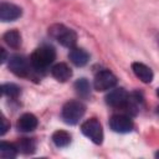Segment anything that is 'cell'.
Instances as JSON below:
<instances>
[{
	"mask_svg": "<svg viewBox=\"0 0 159 159\" xmlns=\"http://www.w3.org/2000/svg\"><path fill=\"white\" fill-rule=\"evenodd\" d=\"M55 57H56V52L52 47L41 46L32 52L30 57V63L32 68H35L36 71H42L55 61Z\"/></svg>",
	"mask_w": 159,
	"mask_h": 159,
	"instance_id": "6da1fadb",
	"label": "cell"
},
{
	"mask_svg": "<svg viewBox=\"0 0 159 159\" xmlns=\"http://www.w3.org/2000/svg\"><path fill=\"white\" fill-rule=\"evenodd\" d=\"M48 32L52 37H55L62 46L68 47V48H73L76 42H77V35L73 30L63 26V25H52L48 29Z\"/></svg>",
	"mask_w": 159,
	"mask_h": 159,
	"instance_id": "7a4b0ae2",
	"label": "cell"
},
{
	"mask_svg": "<svg viewBox=\"0 0 159 159\" xmlns=\"http://www.w3.org/2000/svg\"><path fill=\"white\" fill-rule=\"evenodd\" d=\"M86 107L80 101H70L62 108V119L67 124H76L83 117Z\"/></svg>",
	"mask_w": 159,
	"mask_h": 159,
	"instance_id": "3957f363",
	"label": "cell"
},
{
	"mask_svg": "<svg viewBox=\"0 0 159 159\" xmlns=\"http://www.w3.org/2000/svg\"><path fill=\"white\" fill-rule=\"evenodd\" d=\"M81 130L94 144H101L102 143V140H103V129H102L101 123L96 118H91V119L86 120L84 123H82Z\"/></svg>",
	"mask_w": 159,
	"mask_h": 159,
	"instance_id": "277c9868",
	"label": "cell"
},
{
	"mask_svg": "<svg viewBox=\"0 0 159 159\" xmlns=\"http://www.w3.org/2000/svg\"><path fill=\"white\" fill-rule=\"evenodd\" d=\"M116 84H117V77L111 71H107V70L98 72L94 77V82H93L94 89L101 91V92L112 89Z\"/></svg>",
	"mask_w": 159,
	"mask_h": 159,
	"instance_id": "5b68a950",
	"label": "cell"
},
{
	"mask_svg": "<svg viewBox=\"0 0 159 159\" xmlns=\"http://www.w3.org/2000/svg\"><path fill=\"white\" fill-rule=\"evenodd\" d=\"M9 70L19 76V77H27L30 75V67L31 63L29 65V62L22 57V56H19V55H14L9 58Z\"/></svg>",
	"mask_w": 159,
	"mask_h": 159,
	"instance_id": "8992f818",
	"label": "cell"
},
{
	"mask_svg": "<svg viewBox=\"0 0 159 159\" xmlns=\"http://www.w3.org/2000/svg\"><path fill=\"white\" fill-rule=\"evenodd\" d=\"M128 92L124 91L123 88H114L109 91L106 96V102L111 107L114 108H125L127 102H128Z\"/></svg>",
	"mask_w": 159,
	"mask_h": 159,
	"instance_id": "52a82bcc",
	"label": "cell"
},
{
	"mask_svg": "<svg viewBox=\"0 0 159 159\" xmlns=\"http://www.w3.org/2000/svg\"><path fill=\"white\" fill-rule=\"evenodd\" d=\"M109 127L117 133H128L133 129V122L128 116L116 114L109 119Z\"/></svg>",
	"mask_w": 159,
	"mask_h": 159,
	"instance_id": "ba28073f",
	"label": "cell"
},
{
	"mask_svg": "<svg viewBox=\"0 0 159 159\" xmlns=\"http://www.w3.org/2000/svg\"><path fill=\"white\" fill-rule=\"evenodd\" d=\"M22 11L21 7L10 4V2H2L0 5V20L4 22L7 21H14L16 19H19L21 16Z\"/></svg>",
	"mask_w": 159,
	"mask_h": 159,
	"instance_id": "9c48e42d",
	"label": "cell"
},
{
	"mask_svg": "<svg viewBox=\"0 0 159 159\" xmlns=\"http://www.w3.org/2000/svg\"><path fill=\"white\" fill-rule=\"evenodd\" d=\"M16 125L21 132H31L37 127V118L31 113H25L17 119Z\"/></svg>",
	"mask_w": 159,
	"mask_h": 159,
	"instance_id": "30bf717a",
	"label": "cell"
},
{
	"mask_svg": "<svg viewBox=\"0 0 159 159\" xmlns=\"http://www.w3.org/2000/svg\"><path fill=\"white\" fill-rule=\"evenodd\" d=\"M132 70H133L134 75H135L142 82H144V83L152 82V80H153V72H152V70H150L148 66H145L144 63L134 62V63L132 65Z\"/></svg>",
	"mask_w": 159,
	"mask_h": 159,
	"instance_id": "8fae6325",
	"label": "cell"
},
{
	"mask_svg": "<svg viewBox=\"0 0 159 159\" xmlns=\"http://www.w3.org/2000/svg\"><path fill=\"white\" fill-rule=\"evenodd\" d=\"M68 57H70L71 62H72L75 66H78V67L84 66V65L88 62V60H89V55H88L84 50L78 48V47L71 48V51H70V53H68Z\"/></svg>",
	"mask_w": 159,
	"mask_h": 159,
	"instance_id": "7c38bea8",
	"label": "cell"
},
{
	"mask_svg": "<svg viewBox=\"0 0 159 159\" xmlns=\"http://www.w3.org/2000/svg\"><path fill=\"white\" fill-rule=\"evenodd\" d=\"M51 73H52V76H53L57 81H60V82H66V81L70 80L71 76H72L71 68H70L66 63H62V62L55 65V66L51 68Z\"/></svg>",
	"mask_w": 159,
	"mask_h": 159,
	"instance_id": "4fadbf2b",
	"label": "cell"
},
{
	"mask_svg": "<svg viewBox=\"0 0 159 159\" xmlns=\"http://www.w3.org/2000/svg\"><path fill=\"white\" fill-rule=\"evenodd\" d=\"M52 142L56 147L63 148V147H67L71 143V135L66 130H56L52 134Z\"/></svg>",
	"mask_w": 159,
	"mask_h": 159,
	"instance_id": "5bb4252c",
	"label": "cell"
},
{
	"mask_svg": "<svg viewBox=\"0 0 159 159\" xmlns=\"http://www.w3.org/2000/svg\"><path fill=\"white\" fill-rule=\"evenodd\" d=\"M4 41L7 46L12 48H17L21 45V35L17 30H10L4 35Z\"/></svg>",
	"mask_w": 159,
	"mask_h": 159,
	"instance_id": "9a60e30c",
	"label": "cell"
},
{
	"mask_svg": "<svg viewBox=\"0 0 159 159\" xmlns=\"http://www.w3.org/2000/svg\"><path fill=\"white\" fill-rule=\"evenodd\" d=\"M17 148L15 144H10V143H5L1 142L0 143V157L4 159H12L17 155Z\"/></svg>",
	"mask_w": 159,
	"mask_h": 159,
	"instance_id": "2e32d148",
	"label": "cell"
},
{
	"mask_svg": "<svg viewBox=\"0 0 159 159\" xmlns=\"http://www.w3.org/2000/svg\"><path fill=\"white\" fill-rule=\"evenodd\" d=\"M15 145H16L17 150L24 153V154H31L35 152V148H36L35 142L32 139H29V138H22L20 140H17Z\"/></svg>",
	"mask_w": 159,
	"mask_h": 159,
	"instance_id": "e0dca14e",
	"label": "cell"
},
{
	"mask_svg": "<svg viewBox=\"0 0 159 159\" xmlns=\"http://www.w3.org/2000/svg\"><path fill=\"white\" fill-rule=\"evenodd\" d=\"M75 89H76L77 94L83 97V98H87L91 94V84L86 78L77 80L75 83Z\"/></svg>",
	"mask_w": 159,
	"mask_h": 159,
	"instance_id": "ac0fdd59",
	"label": "cell"
},
{
	"mask_svg": "<svg viewBox=\"0 0 159 159\" xmlns=\"http://www.w3.org/2000/svg\"><path fill=\"white\" fill-rule=\"evenodd\" d=\"M1 91L5 96L11 97V98H16L20 94V87H17L14 83H5L1 86Z\"/></svg>",
	"mask_w": 159,
	"mask_h": 159,
	"instance_id": "d6986e66",
	"label": "cell"
},
{
	"mask_svg": "<svg viewBox=\"0 0 159 159\" xmlns=\"http://www.w3.org/2000/svg\"><path fill=\"white\" fill-rule=\"evenodd\" d=\"M1 122H2V127H1V132H0V134L1 135H4L5 133H6V130L9 129V124H7V120H6V118H4L2 117V119H1Z\"/></svg>",
	"mask_w": 159,
	"mask_h": 159,
	"instance_id": "ffe728a7",
	"label": "cell"
},
{
	"mask_svg": "<svg viewBox=\"0 0 159 159\" xmlns=\"http://www.w3.org/2000/svg\"><path fill=\"white\" fill-rule=\"evenodd\" d=\"M1 62H5V60H6V52H5V50L4 48H1Z\"/></svg>",
	"mask_w": 159,
	"mask_h": 159,
	"instance_id": "44dd1931",
	"label": "cell"
},
{
	"mask_svg": "<svg viewBox=\"0 0 159 159\" xmlns=\"http://www.w3.org/2000/svg\"><path fill=\"white\" fill-rule=\"evenodd\" d=\"M157 94H158V97H159V88L157 89Z\"/></svg>",
	"mask_w": 159,
	"mask_h": 159,
	"instance_id": "7402d4cb",
	"label": "cell"
},
{
	"mask_svg": "<svg viewBox=\"0 0 159 159\" xmlns=\"http://www.w3.org/2000/svg\"><path fill=\"white\" fill-rule=\"evenodd\" d=\"M157 112H158V114H159V107H158V108H157Z\"/></svg>",
	"mask_w": 159,
	"mask_h": 159,
	"instance_id": "603a6c76",
	"label": "cell"
}]
</instances>
